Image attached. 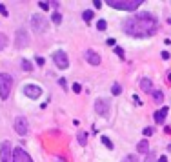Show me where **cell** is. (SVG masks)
I'll return each mask as SVG.
<instances>
[{
  "label": "cell",
  "instance_id": "cell-1",
  "mask_svg": "<svg viewBox=\"0 0 171 162\" xmlns=\"http://www.w3.org/2000/svg\"><path fill=\"white\" fill-rule=\"evenodd\" d=\"M124 31L131 37H151L157 33L158 29V20L153 17L151 13H138L135 17H129L126 18L124 24H122Z\"/></svg>",
  "mask_w": 171,
  "mask_h": 162
},
{
  "label": "cell",
  "instance_id": "cell-2",
  "mask_svg": "<svg viewBox=\"0 0 171 162\" xmlns=\"http://www.w3.org/2000/svg\"><path fill=\"white\" fill-rule=\"evenodd\" d=\"M142 0H108V6L120 11H135L140 7Z\"/></svg>",
  "mask_w": 171,
  "mask_h": 162
},
{
  "label": "cell",
  "instance_id": "cell-3",
  "mask_svg": "<svg viewBox=\"0 0 171 162\" xmlns=\"http://www.w3.org/2000/svg\"><path fill=\"white\" fill-rule=\"evenodd\" d=\"M11 87H13V77L7 75V73H0V97L4 100L9 97Z\"/></svg>",
  "mask_w": 171,
  "mask_h": 162
},
{
  "label": "cell",
  "instance_id": "cell-4",
  "mask_svg": "<svg viewBox=\"0 0 171 162\" xmlns=\"http://www.w3.org/2000/svg\"><path fill=\"white\" fill-rule=\"evenodd\" d=\"M31 27H33L37 33H46L47 29H49V22H47L46 17H42V15H33Z\"/></svg>",
  "mask_w": 171,
  "mask_h": 162
},
{
  "label": "cell",
  "instance_id": "cell-5",
  "mask_svg": "<svg viewBox=\"0 0 171 162\" xmlns=\"http://www.w3.org/2000/svg\"><path fill=\"white\" fill-rule=\"evenodd\" d=\"M53 60H55V64H57V67H60V69H67V67H69L67 55L64 51H60V49L53 53Z\"/></svg>",
  "mask_w": 171,
  "mask_h": 162
},
{
  "label": "cell",
  "instance_id": "cell-6",
  "mask_svg": "<svg viewBox=\"0 0 171 162\" xmlns=\"http://www.w3.org/2000/svg\"><path fill=\"white\" fill-rule=\"evenodd\" d=\"M15 131L20 135V137H24V135H27V129H29V124H27V120L24 119V117H17L15 119Z\"/></svg>",
  "mask_w": 171,
  "mask_h": 162
},
{
  "label": "cell",
  "instance_id": "cell-7",
  "mask_svg": "<svg viewBox=\"0 0 171 162\" xmlns=\"http://www.w3.org/2000/svg\"><path fill=\"white\" fill-rule=\"evenodd\" d=\"M24 95L29 97V99H38L42 95V87L37 84H27V86H24Z\"/></svg>",
  "mask_w": 171,
  "mask_h": 162
},
{
  "label": "cell",
  "instance_id": "cell-8",
  "mask_svg": "<svg viewBox=\"0 0 171 162\" xmlns=\"http://www.w3.org/2000/svg\"><path fill=\"white\" fill-rule=\"evenodd\" d=\"M15 44H17V47H26L29 44V35L26 29H18L17 35H15Z\"/></svg>",
  "mask_w": 171,
  "mask_h": 162
},
{
  "label": "cell",
  "instance_id": "cell-9",
  "mask_svg": "<svg viewBox=\"0 0 171 162\" xmlns=\"http://www.w3.org/2000/svg\"><path fill=\"white\" fill-rule=\"evenodd\" d=\"M95 111H97L98 115H102V117H108L109 115V102L106 99H98L95 102Z\"/></svg>",
  "mask_w": 171,
  "mask_h": 162
},
{
  "label": "cell",
  "instance_id": "cell-10",
  "mask_svg": "<svg viewBox=\"0 0 171 162\" xmlns=\"http://www.w3.org/2000/svg\"><path fill=\"white\" fill-rule=\"evenodd\" d=\"M11 155H13V148L6 140L2 144V148H0V159H2V162H11Z\"/></svg>",
  "mask_w": 171,
  "mask_h": 162
},
{
  "label": "cell",
  "instance_id": "cell-11",
  "mask_svg": "<svg viewBox=\"0 0 171 162\" xmlns=\"http://www.w3.org/2000/svg\"><path fill=\"white\" fill-rule=\"evenodd\" d=\"M13 162H33V160L22 148H15L13 149Z\"/></svg>",
  "mask_w": 171,
  "mask_h": 162
},
{
  "label": "cell",
  "instance_id": "cell-12",
  "mask_svg": "<svg viewBox=\"0 0 171 162\" xmlns=\"http://www.w3.org/2000/svg\"><path fill=\"white\" fill-rule=\"evenodd\" d=\"M168 113H169V107H168V106L160 107V109H158V111L153 115L155 122H157V124H164V122H166V117H168Z\"/></svg>",
  "mask_w": 171,
  "mask_h": 162
},
{
  "label": "cell",
  "instance_id": "cell-13",
  "mask_svg": "<svg viewBox=\"0 0 171 162\" xmlns=\"http://www.w3.org/2000/svg\"><path fill=\"white\" fill-rule=\"evenodd\" d=\"M85 60L91 64V66H98V64H100V55L95 53L93 49H88V51H85Z\"/></svg>",
  "mask_w": 171,
  "mask_h": 162
},
{
  "label": "cell",
  "instance_id": "cell-14",
  "mask_svg": "<svg viewBox=\"0 0 171 162\" xmlns=\"http://www.w3.org/2000/svg\"><path fill=\"white\" fill-rule=\"evenodd\" d=\"M140 87H142L146 93H153V84H151L149 78H142V80H140Z\"/></svg>",
  "mask_w": 171,
  "mask_h": 162
},
{
  "label": "cell",
  "instance_id": "cell-15",
  "mask_svg": "<svg viewBox=\"0 0 171 162\" xmlns=\"http://www.w3.org/2000/svg\"><path fill=\"white\" fill-rule=\"evenodd\" d=\"M137 149H138V153H148L149 155V144H148V140H140L138 146H137Z\"/></svg>",
  "mask_w": 171,
  "mask_h": 162
},
{
  "label": "cell",
  "instance_id": "cell-16",
  "mask_svg": "<svg viewBox=\"0 0 171 162\" xmlns=\"http://www.w3.org/2000/svg\"><path fill=\"white\" fill-rule=\"evenodd\" d=\"M153 99H155V102L162 104V102H164V93L158 91V89H153Z\"/></svg>",
  "mask_w": 171,
  "mask_h": 162
},
{
  "label": "cell",
  "instance_id": "cell-17",
  "mask_svg": "<svg viewBox=\"0 0 171 162\" xmlns=\"http://www.w3.org/2000/svg\"><path fill=\"white\" fill-rule=\"evenodd\" d=\"M100 140H102V144H104L108 149H113V144H111V140H109L108 137H104V135H102V137H100Z\"/></svg>",
  "mask_w": 171,
  "mask_h": 162
},
{
  "label": "cell",
  "instance_id": "cell-18",
  "mask_svg": "<svg viewBox=\"0 0 171 162\" xmlns=\"http://www.w3.org/2000/svg\"><path fill=\"white\" fill-rule=\"evenodd\" d=\"M82 18H84L85 22H91V18H93V11H91V9L84 11V13H82Z\"/></svg>",
  "mask_w": 171,
  "mask_h": 162
},
{
  "label": "cell",
  "instance_id": "cell-19",
  "mask_svg": "<svg viewBox=\"0 0 171 162\" xmlns=\"http://www.w3.org/2000/svg\"><path fill=\"white\" fill-rule=\"evenodd\" d=\"M22 67H24L26 71H31V69H33V64L29 62L27 58H24V60H22Z\"/></svg>",
  "mask_w": 171,
  "mask_h": 162
},
{
  "label": "cell",
  "instance_id": "cell-20",
  "mask_svg": "<svg viewBox=\"0 0 171 162\" xmlns=\"http://www.w3.org/2000/svg\"><path fill=\"white\" fill-rule=\"evenodd\" d=\"M85 142H88V135H85V133H78V144L85 146Z\"/></svg>",
  "mask_w": 171,
  "mask_h": 162
},
{
  "label": "cell",
  "instance_id": "cell-21",
  "mask_svg": "<svg viewBox=\"0 0 171 162\" xmlns=\"http://www.w3.org/2000/svg\"><path fill=\"white\" fill-rule=\"evenodd\" d=\"M106 27H108V22H106V20H98L97 22V29H98V31H106Z\"/></svg>",
  "mask_w": 171,
  "mask_h": 162
},
{
  "label": "cell",
  "instance_id": "cell-22",
  "mask_svg": "<svg viewBox=\"0 0 171 162\" xmlns=\"http://www.w3.org/2000/svg\"><path fill=\"white\" fill-rule=\"evenodd\" d=\"M111 93H113V95H120V93H122L120 84H113V86H111Z\"/></svg>",
  "mask_w": 171,
  "mask_h": 162
},
{
  "label": "cell",
  "instance_id": "cell-23",
  "mask_svg": "<svg viewBox=\"0 0 171 162\" xmlns=\"http://www.w3.org/2000/svg\"><path fill=\"white\" fill-rule=\"evenodd\" d=\"M53 22L58 26V24L62 22V15H60V13H53Z\"/></svg>",
  "mask_w": 171,
  "mask_h": 162
},
{
  "label": "cell",
  "instance_id": "cell-24",
  "mask_svg": "<svg viewBox=\"0 0 171 162\" xmlns=\"http://www.w3.org/2000/svg\"><path fill=\"white\" fill-rule=\"evenodd\" d=\"M122 162H137V157L135 155H126L122 159Z\"/></svg>",
  "mask_w": 171,
  "mask_h": 162
},
{
  "label": "cell",
  "instance_id": "cell-25",
  "mask_svg": "<svg viewBox=\"0 0 171 162\" xmlns=\"http://www.w3.org/2000/svg\"><path fill=\"white\" fill-rule=\"evenodd\" d=\"M153 135V127H144V137H151Z\"/></svg>",
  "mask_w": 171,
  "mask_h": 162
},
{
  "label": "cell",
  "instance_id": "cell-26",
  "mask_svg": "<svg viewBox=\"0 0 171 162\" xmlns=\"http://www.w3.org/2000/svg\"><path fill=\"white\" fill-rule=\"evenodd\" d=\"M38 7L42 9V11H47V9H49V4H46V2H38Z\"/></svg>",
  "mask_w": 171,
  "mask_h": 162
},
{
  "label": "cell",
  "instance_id": "cell-27",
  "mask_svg": "<svg viewBox=\"0 0 171 162\" xmlns=\"http://www.w3.org/2000/svg\"><path fill=\"white\" fill-rule=\"evenodd\" d=\"M4 47H6V37L0 35V49H4Z\"/></svg>",
  "mask_w": 171,
  "mask_h": 162
},
{
  "label": "cell",
  "instance_id": "cell-28",
  "mask_svg": "<svg viewBox=\"0 0 171 162\" xmlns=\"http://www.w3.org/2000/svg\"><path fill=\"white\" fill-rule=\"evenodd\" d=\"M146 162H157V157H155L153 153H149V155H148V159H146Z\"/></svg>",
  "mask_w": 171,
  "mask_h": 162
},
{
  "label": "cell",
  "instance_id": "cell-29",
  "mask_svg": "<svg viewBox=\"0 0 171 162\" xmlns=\"http://www.w3.org/2000/svg\"><path fill=\"white\" fill-rule=\"evenodd\" d=\"M0 13H2L4 17H7V9H6V6H4V4H0Z\"/></svg>",
  "mask_w": 171,
  "mask_h": 162
},
{
  "label": "cell",
  "instance_id": "cell-30",
  "mask_svg": "<svg viewBox=\"0 0 171 162\" xmlns=\"http://www.w3.org/2000/svg\"><path fill=\"white\" fill-rule=\"evenodd\" d=\"M73 91L75 93H80V91H82V86H80V84H73Z\"/></svg>",
  "mask_w": 171,
  "mask_h": 162
},
{
  "label": "cell",
  "instance_id": "cell-31",
  "mask_svg": "<svg viewBox=\"0 0 171 162\" xmlns=\"http://www.w3.org/2000/svg\"><path fill=\"white\" fill-rule=\"evenodd\" d=\"M35 60H37V64H38V66H44V62H46V60H44L42 57H37V58H35Z\"/></svg>",
  "mask_w": 171,
  "mask_h": 162
},
{
  "label": "cell",
  "instance_id": "cell-32",
  "mask_svg": "<svg viewBox=\"0 0 171 162\" xmlns=\"http://www.w3.org/2000/svg\"><path fill=\"white\" fill-rule=\"evenodd\" d=\"M115 51H117V55H118L120 58H124V51L120 49V47H115Z\"/></svg>",
  "mask_w": 171,
  "mask_h": 162
},
{
  "label": "cell",
  "instance_id": "cell-33",
  "mask_svg": "<svg viewBox=\"0 0 171 162\" xmlns=\"http://www.w3.org/2000/svg\"><path fill=\"white\" fill-rule=\"evenodd\" d=\"M93 6L98 9V7H102V2H100V0H95V2H93Z\"/></svg>",
  "mask_w": 171,
  "mask_h": 162
},
{
  "label": "cell",
  "instance_id": "cell-34",
  "mask_svg": "<svg viewBox=\"0 0 171 162\" xmlns=\"http://www.w3.org/2000/svg\"><path fill=\"white\" fill-rule=\"evenodd\" d=\"M133 100H135V104H137V106H140V104H142V102H140V99H138V97H137V95H135V97H133Z\"/></svg>",
  "mask_w": 171,
  "mask_h": 162
},
{
  "label": "cell",
  "instance_id": "cell-35",
  "mask_svg": "<svg viewBox=\"0 0 171 162\" xmlns=\"http://www.w3.org/2000/svg\"><path fill=\"white\" fill-rule=\"evenodd\" d=\"M164 133H166V135H169V133H171V127H169V126H166V127H164Z\"/></svg>",
  "mask_w": 171,
  "mask_h": 162
},
{
  "label": "cell",
  "instance_id": "cell-36",
  "mask_svg": "<svg viewBox=\"0 0 171 162\" xmlns=\"http://www.w3.org/2000/svg\"><path fill=\"white\" fill-rule=\"evenodd\" d=\"M162 58H169V53L168 51H162Z\"/></svg>",
  "mask_w": 171,
  "mask_h": 162
},
{
  "label": "cell",
  "instance_id": "cell-37",
  "mask_svg": "<svg viewBox=\"0 0 171 162\" xmlns=\"http://www.w3.org/2000/svg\"><path fill=\"white\" fill-rule=\"evenodd\" d=\"M158 162H168V159H166V157H160V159H158Z\"/></svg>",
  "mask_w": 171,
  "mask_h": 162
},
{
  "label": "cell",
  "instance_id": "cell-38",
  "mask_svg": "<svg viewBox=\"0 0 171 162\" xmlns=\"http://www.w3.org/2000/svg\"><path fill=\"white\" fill-rule=\"evenodd\" d=\"M168 151H171V144H169V146H168Z\"/></svg>",
  "mask_w": 171,
  "mask_h": 162
},
{
  "label": "cell",
  "instance_id": "cell-39",
  "mask_svg": "<svg viewBox=\"0 0 171 162\" xmlns=\"http://www.w3.org/2000/svg\"><path fill=\"white\" fill-rule=\"evenodd\" d=\"M169 78H171V75H169Z\"/></svg>",
  "mask_w": 171,
  "mask_h": 162
}]
</instances>
